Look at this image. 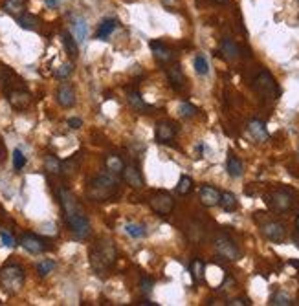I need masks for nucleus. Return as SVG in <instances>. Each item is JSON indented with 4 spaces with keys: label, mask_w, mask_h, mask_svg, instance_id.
Masks as SVG:
<instances>
[{
    "label": "nucleus",
    "mask_w": 299,
    "mask_h": 306,
    "mask_svg": "<svg viewBox=\"0 0 299 306\" xmlns=\"http://www.w3.org/2000/svg\"><path fill=\"white\" fill-rule=\"evenodd\" d=\"M220 207L226 211V213H233V211L239 207V202H237V196L230 191L226 193H220Z\"/></svg>",
    "instance_id": "obj_26"
},
{
    "label": "nucleus",
    "mask_w": 299,
    "mask_h": 306,
    "mask_svg": "<svg viewBox=\"0 0 299 306\" xmlns=\"http://www.w3.org/2000/svg\"><path fill=\"white\" fill-rule=\"evenodd\" d=\"M118 28V21L116 19H103L101 21V24L97 26V30H96V37L97 39H101V41H107L110 35H112V32Z\"/></svg>",
    "instance_id": "obj_21"
},
{
    "label": "nucleus",
    "mask_w": 299,
    "mask_h": 306,
    "mask_svg": "<svg viewBox=\"0 0 299 306\" xmlns=\"http://www.w3.org/2000/svg\"><path fill=\"white\" fill-rule=\"evenodd\" d=\"M24 282H26V271H24L22 266H19V264H6L4 268H0V286L10 295L19 293L22 290Z\"/></svg>",
    "instance_id": "obj_4"
},
{
    "label": "nucleus",
    "mask_w": 299,
    "mask_h": 306,
    "mask_svg": "<svg viewBox=\"0 0 299 306\" xmlns=\"http://www.w3.org/2000/svg\"><path fill=\"white\" fill-rule=\"evenodd\" d=\"M215 4H226V2H228V0H213Z\"/></svg>",
    "instance_id": "obj_45"
},
{
    "label": "nucleus",
    "mask_w": 299,
    "mask_h": 306,
    "mask_svg": "<svg viewBox=\"0 0 299 306\" xmlns=\"http://www.w3.org/2000/svg\"><path fill=\"white\" fill-rule=\"evenodd\" d=\"M125 233L132 238H143L147 235V229H145L143 224H138V222H128L125 224Z\"/></svg>",
    "instance_id": "obj_29"
},
{
    "label": "nucleus",
    "mask_w": 299,
    "mask_h": 306,
    "mask_svg": "<svg viewBox=\"0 0 299 306\" xmlns=\"http://www.w3.org/2000/svg\"><path fill=\"white\" fill-rule=\"evenodd\" d=\"M139 288H141V291H143L145 295H149V293H153L155 280L149 279V277H141V280H139Z\"/></svg>",
    "instance_id": "obj_39"
},
{
    "label": "nucleus",
    "mask_w": 299,
    "mask_h": 306,
    "mask_svg": "<svg viewBox=\"0 0 299 306\" xmlns=\"http://www.w3.org/2000/svg\"><path fill=\"white\" fill-rule=\"evenodd\" d=\"M13 167H15V171H21V169H24V165L28 163V158H26V154L21 151V149H15L13 151Z\"/></svg>",
    "instance_id": "obj_35"
},
{
    "label": "nucleus",
    "mask_w": 299,
    "mask_h": 306,
    "mask_svg": "<svg viewBox=\"0 0 299 306\" xmlns=\"http://www.w3.org/2000/svg\"><path fill=\"white\" fill-rule=\"evenodd\" d=\"M21 246L26 249L28 253L32 255H39V253H44L48 249V244L46 240H43L39 235H33V233H24L21 236Z\"/></svg>",
    "instance_id": "obj_13"
},
{
    "label": "nucleus",
    "mask_w": 299,
    "mask_h": 306,
    "mask_svg": "<svg viewBox=\"0 0 299 306\" xmlns=\"http://www.w3.org/2000/svg\"><path fill=\"white\" fill-rule=\"evenodd\" d=\"M72 72H74V65H72V63H66V65H61L59 68L54 72V76L57 77V79H68V77L72 76Z\"/></svg>",
    "instance_id": "obj_37"
},
{
    "label": "nucleus",
    "mask_w": 299,
    "mask_h": 306,
    "mask_svg": "<svg viewBox=\"0 0 299 306\" xmlns=\"http://www.w3.org/2000/svg\"><path fill=\"white\" fill-rule=\"evenodd\" d=\"M55 268V260L54 258H44V260H41V262L37 264V273L41 275V277H46L48 273H52Z\"/></svg>",
    "instance_id": "obj_33"
},
{
    "label": "nucleus",
    "mask_w": 299,
    "mask_h": 306,
    "mask_svg": "<svg viewBox=\"0 0 299 306\" xmlns=\"http://www.w3.org/2000/svg\"><path fill=\"white\" fill-rule=\"evenodd\" d=\"M149 205L156 215L167 216L173 209H175V198H173L167 191H156V193L151 194Z\"/></svg>",
    "instance_id": "obj_7"
},
{
    "label": "nucleus",
    "mask_w": 299,
    "mask_h": 306,
    "mask_svg": "<svg viewBox=\"0 0 299 306\" xmlns=\"http://www.w3.org/2000/svg\"><path fill=\"white\" fill-rule=\"evenodd\" d=\"M198 112V108L195 107V105H191V103H182L180 105V116L182 118H195Z\"/></svg>",
    "instance_id": "obj_38"
},
{
    "label": "nucleus",
    "mask_w": 299,
    "mask_h": 306,
    "mask_svg": "<svg viewBox=\"0 0 299 306\" xmlns=\"http://www.w3.org/2000/svg\"><path fill=\"white\" fill-rule=\"evenodd\" d=\"M262 235L266 236L270 242H275V244H281V242L286 238V229L281 222H266L262 226Z\"/></svg>",
    "instance_id": "obj_14"
},
{
    "label": "nucleus",
    "mask_w": 299,
    "mask_h": 306,
    "mask_svg": "<svg viewBox=\"0 0 299 306\" xmlns=\"http://www.w3.org/2000/svg\"><path fill=\"white\" fill-rule=\"evenodd\" d=\"M28 0H6L4 2V11L6 13H10V15H13L17 19V17L21 15V13H24V6H26Z\"/></svg>",
    "instance_id": "obj_27"
},
{
    "label": "nucleus",
    "mask_w": 299,
    "mask_h": 306,
    "mask_svg": "<svg viewBox=\"0 0 299 306\" xmlns=\"http://www.w3.org/2000/svg\"><path fill=\"white\" fill-rule=\"evenodd\" d=\"M290 264H292V266H295V268H299V262H297V260H292Z\"/></svg>",
    "instance_id": "obj_46"
},
{
    "label": "nucleus",
    "mask_w": 299,
    "mask_h": 306,
    "mask_svg": "<svg viewBox=\"0 0 299 306\" xmlns=\"http://www.w3.org/2000/svg\"><path fill=\"white\" fill-rule=\"evenodd\" d=\"M149 46H151L153 55H155V59L158 61V63H162V65H171V63H175V59H177V54H175L166 43H162V41H151Z\"/></svg>",
    "instance_id": "obj_12"
},
{
    "label": "nucleus",
    "mask_w": 299,
    "mask_h": 306,
    "mask_svg": "<svg viewBox=\"0 0 299 306\" xmlns=\"http://www.w3.org/2000/svg\"><path fill=\"white\" fill-rule=\"evenodd\" d=\"M193 191V180L189 176H182L178 180V185H177V193L178 194H189Z\"/></svg>",
    "instance_id": "obj_36"
},
{
    "label": "nucleus",
    "mask_w": 299,
    "mask_h": 306,
    "mask_svg": "<svg viewBox=\"0 0 299 306\" xmlns=\"http://www.w3.org/2000/svg\"><path fill=\"white\" fill-rule=\"evenodd\" d=\"M8 96V101L15 110H24L32 105V94L26 90V88H13V90L6 92Z\"/></svg>",
    "instance_id": "obj_11"
},
{
    "label": "nucleus",
    "mask_w": 299,
    "mask_h": 306,
    "mask_svg": "<svg viewBox=\"0 0 299 306\" xmlns=\"http://www.w3.org/2000/svg\"><path fill=\"white\" fill-rule=\"evenodd\" d=\"M0 240H2V244H4L6 247H15L17 246L15 236L11 235V233H8V231H0Z\"/></svg>",
    "instance_id": "obj_40"
},
{
    "label": "nucleus",
    "mask_w": 299,
    "mask_h": 306,
    "mask_svg": "<svg viewBox=\"0 0 299 306\" xmlns=\"http://www.w3.org/2000/svg\"><path fill=\"white\" fill-rule=\"evenodd\" d=\"M127 99H128V103H130V105L136 108V110H139V112L151 110V107L143 101V99H141V96H139L136 90H127Z\"/></svg>",
    "instance_id": "obj_28"
},
{
    "label": "nucleus",
    "mask_w": 299,
    "mask_h": 306,
    "mask_svg": "<svg viewBox=\"0 0 299 306\" xmlns=\"http://www.w3.org/2000/svg\"><path fill=\"white\" fill-rule=\"evenodd\" d=\"M105 169H107L110 174L118 176V174L123 172V169H125V163H123V160L118 154H108V156H105Z\"/></svg>",
    "instance_id": "obj_22"
},
{
    "label": "nucleus",
    "mask_w": 299,
    "mask_h": 306,
    "mask_svg": "<svg viewBox=\"0 0 299 306\" xmlns=\"http://www.w3.org/2000/svg\"><path fill=\"white\" fill-rule=\"evenodd\" d=\"M121 176H123V180L127 182L128 187H132V189L145 187V180H143V176H141V171H139L136 165H125Z\"/></svg>",
    "instance_id": "obj_15"
},
{
    "label": "nucleus",
    "mask_w": 299,
    "mask_h": 306,
    "mask_svg": "<svg viewBox=\"0 0 299 306\" xmlns=\"http://www.w3.org/2000/svg\"><path fill=\"white\" fill-rule=\"evenodd\" d=\"M204 262L200 260V258H195L191 262V275H193V280L195 282H200V280L204 279Z\"/></svg>",
    "instance_id": "obj_32"
},
{
    "label": "nucleus",
    "mask_w": 299,
    "mask_h": 306,
    "mask_svg": "<svg viewBox=\"0 0 299 306\" xmlns=\"http://www.w3.org/2000/svg\"><path fill=\"white\" fill-rule=\"evenodd\" d=\"M118 180L114 178V174L107 171L103 174H97L96 178H92L86 194L92 202H108L118 194Z\"/></svg>",
    "instance_id": "obj_3"
},
{
    "label": "nucleus",
    "mask_w": 299,
    "mask_h": 306,
    "mask_svg": "<svg viewBox=\"0 0 299 306\" xmlns=\"http://www.w3.org/2000/svg\"><path fill=\"white\" fill-rule=\"evenodd\" d=\"M220 54H222V57L226 61H235L239 59L240 50L231 39H222V43H220Z\"/></svg>",
    "instance_id": "obj_20"
},
{
    "label": "nucleus",
    "mask_w": 299,
    "mask_h": 306,
    "mask_svg": "<svg viewBox=\"0 0 299 306\" xmlns=\"http://www.w3.org/2000/svg\"><path fill=\"white\" fill-rule=\"evenodd\" d=\"M88 258H90V266L92 269L96 271L97 275H107L108 269L112 268L116 258H118V249H116V244L110 238H99V240L90 247V253H88Z\"/></svg>",
    "instance_id": "obj_2"
},
{
    "label": "nucleus",
    "mask_w": 299,
    "mask_h": 306,
    "mask_svg": "<svg viewBox=\"0 0 299 306\" xmlns=\"http://www.w3.org/2000/svg\"><path fill=\"white\" fill-rule=\"evenodd\" d=\"M61 205H63L64 213V222L70 227V231L79 238H88L92 233L90 220L86 218V215L79 209V204L68 189H61L59 191Z\"/></svg>",
    "instance_id": "obj_1"
},
{
    "label": "nucleus",
    "mask_w": 299,
    "mask_h": 306,
    "mask_svg": "<svg viewBox=\"0 0 299 306\" xmlns=\"http://www.w3.org/2000/svg\"><path fill=\"white\" fill-rule=\"evenodd\" d=\"M44 169L48 172H52V174H59V172H63V163H61V160H57L55 156H48V158L44 160Z\"/></svg>",
    "instance_id": "obj_31"
},
{
    "label": "nucleus",
    "mask_w": 299,
    "mask_h": 306,
    "mask_svg": "<svg viewBox=\"0 0 299 306\" xmlns=\"http://www.w3.org/2000/svg\"><path fill=\"white\" fill-rule=\"evenodd\" d=\"M242 304H250V302L244 301V299H235V301L230 302V306H242Z\"/></svg>",
    "instance_id": "obj_42"
},
{
    "label": "nucleus",
    "mask_w": 299,
    "mask_h": 306,
    "mask_svg": "<svg viewBox=\"0 0 299 306\" xmlns=\"http://www.w3.org/2000/svg\"><path fill=\"white\" fill-rule=\"evenodd\" d=\"M253 90L259 96L266 97V99H272V101L279 97V86L268 70H261L255 76V79H253Z\"/></svg>",
    "instance_id": "obj_5"
},
{
    "label": "nucleus",
    "mask_w": 299,
    "mask_h": 306,
    "mask_svg": "<svg viewBox=\"0 0 299 306\" xmlns=\"http://www.w3.org/2000/svg\"><path fill=\"white\" fill-rule=\"evenodd\" d=\"M4 154H6L4 143H2V140H0V160H2V158H4Z\"/></svg>",
    "instance_id": "obj_44"
},
{
    "label": "nucleus",
    "mask_w": 299,
    "mask_h": 306,
    "mask_svg": "<svg viewBox=\"0 0 299 306\" xmlns=\"http://www.w3.org/2000/svg\"><path fill=\"white\" fill-rule=\"evenodd\" d=\"M177 134H178V125L175 121H162V123L156 125L155 129V140L160 145L171 143L177 138Z\"/></svg>",
    "instance_id": "obj_9"
},
{
    "label": "nucleus",
    "mask_w": 299,
    "mask_h": 306,
    "mask_svg": "<svg viewBox=\"0 0 299 306\" xmlns=\"http://www.w3.org/2000/svg\"><path fill=\"white\" fill-rule=\"evenodd\" d=\"M17 22H19V26L22 30H30V32H33V30L39 28V19L35 15H32V13H28V11H24V13H21V15L17 17Z\"/></svg>",
    "instance_id": "obj_25"
},
{
    "label": "nucleus",
    "mask_w": 299,
    "mask_h": 306,
    "mask_svg": "<svg viewBox=\"0 0 299 306\" xmlns=\"http://www.w3.org/2000/svg\"><path fill=\"white\" fill-rule=\"evenodd\" d=\"M44 4L54 10V8H57V6H59V2H57V0H44Z\"/></svg>",
    "instance_id": "obj_43"
},
{
    "label": "nucleus",
    "mask_w": 299,
    "mask_h": 306,
    "mask_svg": "<svg viewBox=\"0 0 299 306\" xmlns=\"http://www.w3.org/2000/svg\"><path fill=\"white\" fill-rule=\"evenodd\" d=\"M68 127H70V129L77 130V129H81V127H83V121H81L79 118H70L68 119Z\"/></svg>",
    "instance_id": "obj_41"
},
{
    "label": "nucleus",
    "mask_w": 299,
    "mask_h": 306,
    "mask_svg": "<svg viewBox=\"0 0 299 306\" xmlns=\"http://www.w3.org/2000/svg\"><path fill=\"white\" fill-rule=\"evenodd\" d=\"M57 103H59L63 108H72L75 105V90L70 83H61L59 88H57Z\"/></svg>",
    "instance_id": "obj_16"
},
{
    "label": "nucleus",
    "mask_w": 299,
    "mask_h": 306,
    "mask_svg": "<svg viewBox=\"0 0 299 306\" xmlns=\"http://www.w3.org/2000/svg\"><path fill=\"white\" fill-rule=\"evenodd\" d=\"M215 251L219 253L220 257L226 258V260H239L240 258V249L235 244V240L228 236L226 233H219L213 240Z\"/></svg>",
    "instance_id": "obj_6"
},
{
    "label": "nucleus",
    "mask_w": 299,
    "mask_h": 306,
    "mask_svg": "<svg viewBox=\"0 0 299 306\" xmlns=\"http://www.w3.org/2000/svg\"><path fill=\"white\" fill-rule=\"evenodd\" d=\"M72 21V30H74V35L79 43H85L86 37H88V26H86V21L79 15H72L70 17Z\"/></svg>",
    "instance_id": "obj_18"
},
{
    "label": "nucleus",
    "mask_w": 299,
    "mask_h": 306,
    "mask_svg": "<svg viewBox=\"0 0 299 306\" xmlns=\"http://www.w3.org/2000/svg\"><path fill=\"white\" fill-rule=\"evenodd\" d=\"M166 77H167V81H169V85H171L173 90H177V92L186 90L187 77L178 63H171V65L166 66Z\"/></svg>",
    "instance_id": "obj_10"
},
{
    "label": "nucleus",
    "mask_w": 299,
    "mask_h": 306,
    "mask_svg": "<svg viewBox=\"0 0 299 306\" xmlns=\"http://www.w3.org/2000/svg\"><path fill=\"white\" fill-rule=\"evenodd\" d=\"M270 304L273 306H290L292 304V299H290L284 291H275L272 295V299H270Z\"/></svg>",
    "instance_id": "obj_34"
},
{
    "label": "nucleus",
    "mask_w": 299,
    "mask_h": 306,
    "mask_svg": "<svg viewBox=\"0 0 299 306\" xmlns=\"http://www.w3.org/2000/svg\"><path fill=\"white\" fill-rule=\"evenodd\" d=\"M61 41H63V46H64V50H66V54H68L72 59H75V57L79 55V44H77V39L72 37V33L63 32L61 33Z\"/></svg>",
    "instance_id": "obj_23"
},
{
    "label": "nucleus",
    "mask_w": 299,
    "mask_h": 306,
    "mask_svg": "<svg viewBox=\"0 0 299 306\" xmlns=\"http://www.w3.org/2000/svg\"><path fill=\"white\" fill-rule=\"evenodd\" d=\"M268 204H270L273 211L284 213L294 204V194H292V191H286V189H277V191L268 194Z\"/></svg>",
    "instance_id": "obj_8"
},
{
    "label": "nucleus",
    "mask_w": 299,
    "mask_h": 306,
    "mask_svg": "<svg viewBox=\"0 0 299 306\" xmlns=\"http://www.w3.org/2000/svg\"><path fill=\"white\" fill-rule=\"evenodd\" d=\"M248 132H250L251 138H253V140H257V141H266L268 138H270L266 127H264V123H262V121H259V119H253V121H250V123H248Z\"/></svg>",
    "instance_id": "obj_19"
},
{
    "label": "nucleus",
    "mask_w": 299,
    "mask_h": 306,
    "mask_svg": "<svg viewBox=\"0 0 299 306\" xmlns=\"http://www.w3.org/2000/svg\"><path fill=\"white\" fill-rule=\"evenodd\" d=\"M226 171H228V174L231 178H240L242 172H244V165H242V161L235 154H230L228 160H226Z\"/></svg>",
    "instance_id": "obj_24"
},
{
    "label": "nucleus",
    "mask_w": 299,
    "mask_h": 306,
    "mask_svg": "<svg viewBox=\"0 0 299 306\" xmlns=\"http://www.w3.org/2000/svg\"><path fill=\"white\" fill-rule=\"evenodd\" d=\"M295 226H297V229H299V216H297V220H295Z\"/></svg>",
    "instance_id": "obj_47"
},
{
    "label": "nucleus",
    "mask_w": 299,
    "mask_h": 306,
    "mask_svg": "<svg viewBox=\"0 0 299 306\" xmlns=\"http://www.w3.org/2000/svg\"><path fill=\"white\" fill-rule=\"evenodd\" d=\"M193 66H195V72H197L198 76H208L209 74V63H208V59H206V55L204 54L195 55Z\"/></svg>",
    "instance_id": "obj_30"
},
{
    "label": "nucleus",
    "mask_w": 299,
    "mask_h": 306,
    "mask_svg": "<svg viewBox=\"0 0 299 306\" xmlns=\"http://www.w3.org/2000/svg\"><path fill=\"white\" fill-rule=\"evenodd\" d=\"M200 202L206 207H215L220 204V191L213 185H204L200 189Z\"/></svg>",
    "instance_id": "obj_17"
}]
</instances>
